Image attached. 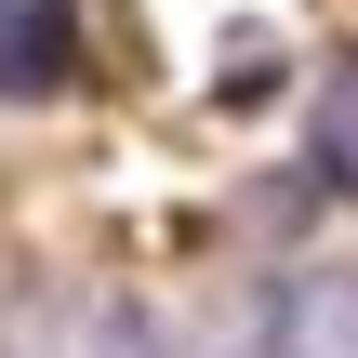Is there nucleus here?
<instances>
[{
  "label": "nucleus",
  "instance_id": "obj_5",
  "mask_svg": "<svg viewBox=\"0 0 358 358\" xmlns=\"http://www.w3.org/2000/svg\"><path fill=\"white\" fill-rule=\"evenodd\" d=\"M0 358H13V345H0Z\"/></svg>",
  "mask_w": 358,
  "mask_h": 358
},
{
  "label": "nucleus",
  "instance_id": "obj_3",
  "mask_svg": "<svg viewBox=\"0 0 358 358\" xmlns=\"http://www.w3.org/2000/svg\"><path fill=\"white\" fill-rule=\"evenodd\" d=\"M319 186H332V199H358V53L319 80Z\"/></svg>",
  "mask_w": 358,
  "mask_h": 358
},
{
  "label": "nucleus",
  "instance_id": "obj_4",
  "mask_svg": "<svg viewBox=\"0 0 358 358\" xmlns=\"http://www.w3.org/2000/svg\"><path fill=\"white\" fill-rule=\"evenodd\" d=\"M173 358H279V345H266V319H252V332H186Z\"/></svg>",
  "mask_w": 358,
  "mask_h": 358
},
{
  "label": "nucleus",
  "instance_id": "obj_1",
  "mask_svg": "<svg viewBox=\"0 0 358 358\" xmlns=\"http://www.w3.org/2000/svg\"><path fill=\"white\" fill-rule=\"evenodd\" d=\"M0 345H13V358H173V332H159L133 292H106V279H93V292H53V306H27Z\"/></svg>",
  "mask_w": 358,
  "mask_h": 358
},
{
  "label": "nucleus",
  "instance_id": "obj_2",
  "mask_svg": "<svg viewBox=\"0 0 358 358\" xmlns=\"http://www.w3.org/2000/svg\"><path fill=\"white\" fill-rule=\"evenodd\" d=\"M266 345L279 358H358V252H292L266 279Z\"/></svg>",
  "mask_w": 358,
  "mask_h": 358
}]
</instances>
